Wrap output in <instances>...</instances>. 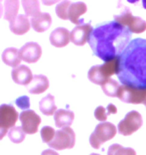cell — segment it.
Masks as SVG:
<instances>
[{
    "instance_id": "obj_1",
    "label": "cell",
    "mask_w": 146,
    "mask_h": 155,
    "mask_svg": "<svg viewBox=\"0 0 146 155\" xmlns=\"http://www.w3.org/2000/svg\"><path fill=\"white\" fill-rule=\"evenodd\" d=\"M132 32L117 21L102 23L93 28L89 38V45L93 55L107 61L117 58L129 45Z\"/></svg>"
},
{
    "instance_id": "obj_2",
    "label": "cell",
    "mask_w": 146,
    "mask_h": 155,
    "mask_svg": "<svg viewBox=\"0 0 146 155\" xmlns=\"http://www.w3.org/2000/svg\"><path fill=\"white\" fill-rule=\"evenodd\" d=\"M117 77L122 85L146 89V39H132L119 55Z\"/></svg>"
},
{
    "instance_id": "obj_3",
    "label": "cell",
    "mask_w": 146,
    "mask_h": 155,
    "mask_svg": "<svg viewBox=\"0 0 146 155\" xmlns=\"http://www.w3.org/2000/svg\"><path fill=\"white\" fill-rule=\"evenodd\" d=\"M118 72H119V57L105 61L100 66H93L88 71V79L95 85L102 86L110 79L111 76L117 75Z\"/></svg>"
},
{
    "instance_id": "obj_4",
    "label": "cell",
    "mask_w": 146,
    "mask_h": 155,
    "mask_svg": "<svg viewBox=\"0 0 146 155\" xmlns=\"http://www.w3.org/2000/svg\"><path fill=\"white\" fill-rule=\"evenodd\" d=\"M116 133L117 129L112 123L102 122L96 126L94 131L90 135V145L95 149H99L102 144L112 139L116 135Z\"/></svg>"
},
{
    "instance_id": "obj_5",
    "label": "cell",
    "mask_w": 146,
    "mask_h": 155,
    "mask_svg": "<svg viewBox=\"0 0 146 155\" xmlns=\"http://www.w3.org/2000/svg\"><path fill=\"white\" fill-rule=\"evenodd\" d=\"M75 145V133L70 127H65L61 130L56 131L54 139L48 146L52 149L56 150H64V149H71Z\"/></svg>"
},
{
    "instance_id": "obj_6",
    "label": "cell",
    "mask_w": 146,
    "mask_h": 155,
    "mask_svg": "<svg viewBox=\"0 0 146 155\" xmlns=\"http://www.w3.org/2000/svg\"><path fill=\"white\" fill-rule=\"evenodd\" d=\"M142 124L143 120L140 113L137 111H130L118 124V132L123 136H130L140 129Z\"/></svg>"
},
{
    "instance_id": "obj_7",
    "label": "cell",
    "mask_w": 146,
    "mask_h": 155,
    "mask_svg": "<svg viewBox=\"0 0 146 155\" xmlns=\"http://www.w3.org/2000/svg\"><path fill=\"white\" fill-rule=\"evenodd\" d=\"M114 20L126 26L131 32L142 33L146 30V21L140 17L133 16L129 9H125L122 13L114 16Z\"/></svg>"
},
{
    "instance_id": "obj_8",
    "label": "cell",
    "mask_w": 146,
    "mask_h": 155,
    "mask_svg": "<svg viewBox=\"0 0 146 155\" xmlns=\"http://www.w3.org/2000/svg\"><path fill=\"white\" fill-rule=\"evenodd\" d=\"M19 116L20 115H18L16 109L12 105H1L0 107V133H1L0 138L2 139L4 137L8 129L13 128Z\"/></svg>"
},
{
    "instance_id": "obj_9",
    "label": "cell",
    "mask_w": 146,
    "mask_h": 155,
    "mask_svg": "<svg viewBox=\"0 0 146 155\" xmlns=\"http://www.w3.org/2000/svg\"><path fill=\"white\" fill-rule=\"evenodd\" d=\"M117 98L124 103L144 104L146 100V89H138L131 86L121 85Z\"/></svg>"
},
{
    "instance_id": "obj_10",
    "label": "cell",
    "mask_w": 146,
    "mask_h": 155,
    "mask_svg": "<svg viewBox=\"0 0 146 155\" xmlns=\"http://www.w3.org/2000/svg\"><path fill=\"white\" fill-rule=\"evenodd\" d=\"M19 119L26 134H35L38 131L39 125L41 124V118L33 110H26L21 112Z\"/></svg>"
},
{
    "instance_id": "obj_11",
    "label": "cell",
    "mask_w": 146,
    "mask_h": 155,
    "mask_svg": "<svg viewBox=\"0 0 146 155\" xmlns=\"http://www.w3.org/2000/svg\"><path fill=\"white\" fill-rule=\"evenodd\" d=\"M21 60L25 63L34 64L39 61L42 54V48L37 42H27L19 49Z\"/></svg>"
},
{
    "instance_id": "obj_12",
    "label": "cell",
    "mask_w": 146,
    "mask_h": 155,
    "mask_svg": "<svg viewBox=\"0 0 146 155\" xmlns=\"http://www.w3.org/2000/svg\"><path fill=\"white\" fill-rule=\"evenodd\" d=\"M92 26L89 23H84L77 25L70 32V39L75 45L82 46L89 40L90 35L92 32Z\"/></svg>"
},
{
    "instance_id": "obj_13",
    "label": "cell",
    "mask_w": 146,
    "mask_h": 155,
    "mask_svg": "<svg viewBox=\"0 0 146 155\" xmlns=\"http://www.w3.org/2000/svg\"><path fill=\"white\" fill-rule=\"evenodd\" d=\"M12 80L17 85L22 86H28L29 84L32 82L33 75L31 70L26 66H19L17 68H14L11 73Z\"/></svg>"
},
{
    "instance_id": "obj_14",
    "label": "cell",
    "mask_w": 146,
    "mask_h": 155,
    "mask_svg": "<svg viewBox=\"0 0 146 155\" xmlns=\"http://www.w3.org/2000/svg\"><path fill=\"white\" fill-rule=\"evenodd\" d=\"M50 43L55 48H64L70 41V32L64 27H58L49 36Z\"/></svg>"
},
{
    "instance_id": "obj_15",
    "label": "cell",
    "mask_w": 146,
    "mask_h": 155,
    "mask_svg": "<svg viewBox=\"0 0 146 155\" xmlns=\"http://www.w3.org/2000/svg\"><path fill=\"white\" fill-rule=\"evenodd\" d=\"M32 28L37 32H44L51 26L52 18L49 13H42L39 12L35 16H33L30 20Z\"/></svg>"
},
{
    "instance_id": "obj_16",
    "label": "cell",
    "mask_w": 146,
    "mask_h": 155,
    "mask_svg": "<svg viewBox=\"0 0 146 155\" xmlns=\"http://www.w3.org/2000/svg\"><path fill=\"white\" fill-rule=\"evenodd\" d=\"M30 24L31 22L29 21L27 15L19 14L12 22H10L9 28L14 35H22L28 32V30L30 29Z\"/></svg>"
},
{
    "instance_id": "obj_17",
    "label": "cell",
    "mask_w": 146,
    "mask_h": 155,
    "mask_svg": "<svg viewBox=\"0 0 146 155\" xmlns=\"http://www.w3.org/2000/svg\"><path fill=\"white\" fill-rule=\"evenodd\" d=\"M48 88H49V81L47 79V77L43 75H35L33 77L32 82L27 86L28 92L33 95L42 94Z\"/></svg>"
},
{
    "instance_id": "obj_18",
    "label": "cell",
    "mask_w": 146,
    "mask_h": 155,
    "mask_svg": "<svg viewBox=\"0 0 146 155\" xmlns=\"http://www.w3.org/2000/svg\"><path fill=\"white\" fill-rule=\"evenodd\" d=\"M86 11H87V6L84 2L80 1L71 3L69 11H68V18L72 23L80 25V23L83 22L82 20H80V16L85 14Z\"/></svg>"
},
{
    "instance_id": "obj_19",
    "label": "cell",
    "mask_w": 146,
    "mask_h": 155,
    "mask_svg": "<svg viewBox=\"0 0 146 155\" xmlns=\"http://www.w3.org/2000/svg\"><path fill=\"white\" fill-rule=\"evenodd\" d=\"M74 121V113L72 111L59 109L54 114V122L55 125L59 128H65L69 127Z\"/></svg>"
},
{
    "instance_id": "obj_20",
    "label": "cell",
    "mask_w": 146,
    "mask_h": 155,
    "mask_svg": "<svg viewBox=\"0 0 146 155\" xmlns=\"http://www.w3.org/2000/svg\"><path fill=\"white\" fill-rule=\"evenodd\" d=\"M2 61L5 64L12 68L19 67L21 63L20 52L15 48H6L2 54Z\"/></svg>"
},
{
    "instance_id": "obj_21",
    "label": "cell",
    "mask_w": 146,
    "mask_h": 155,
    "mask_svg": "<svg viewBox=\"0 0 146 155\" xmlns=\"http://www.w3.org/2000/svg\"><path fill=\"white\" fill-rule=\"evenodd\" d=\"M3 17L4 19L12 22L18 15L19 10V1L18 0H5L3 5Z\"/></svg>"
},
{
    "instance_id": "obj_22",
    "label": "cell",
    "mask_w": 146,
    "mask_h": 155,
    "mask_svg": "<svg viewBox=\"0 0 146 155\" xmlns=\"http://www.w3.org/2000/svg\"><path fill=\"white\" fill-rule=\"evenodd\" d=\"M39 110L46 116L54 115L57 111V107L55 105V99L53 96L48 94L44 98H42L39 102Z\"/></svg>"
},
{
    "instance_id": "obj_23",
    "label": "cell",
    "mask_w": 146,
    "mask_h": 155,
    "mask_svg": "<svg viewBox=\"0 0 146 155\" xmlns=\"http://www.w3.org/2000/svg\"><path fill=\"white\" fill-rule=\"evenodd\" d=\"M116 113H117V109H116L115 105L109 104L107 108H104L102 106H99L96 108L94 111V116L98 121L105 122L110 114H116Z\"/></svg>"
},
{
    "instance_id": "obj_24",
    "label": "cell",
    "mask_w": 146,
    "mask_h": 155,
    "mask_svg": "<svg viewBox=\"0 0 146 155\" xmlns=\"http://www.w3.org/2000/svg\"><path fill=\"white\" fill-rule=\"evenodd\" d=\"M21 3L27 16L33 17L40 12V4L38 0H21Z\"/></svg>"
},
{
    "instance_id": "obj_25",
    "label": "cell",
    "mask_w": 146,
    "mask_h": 155,
    "mask_svg": "<svg viewBox=\"0 0 146 155\" xmlns=\"http://www.w3.org/2000/svg\"><path fill=\"white\" fill-rule=\"evenodd\" d=\"M101 87H102V91H103L104 94L108 96V97H113V98L118 97V91H119V89H120V85L115 80L109 79Z\"/></svg>"
},
{
    "instance_id": "obj_26",
    "label": "cell",
    "mask_w": 146,
    "mask_h": 155,
    "mask_svg": "<svg viewBox=\"0 0 146 155\" xmlns=\"http://www.w3.org/2000/svg\"><path fill=\"white\" fill-rule=\"evenodd\" d=\"M25 134L22 127H13L8 131V138L11 142L16 144H19L24 141L25 139Z\"/></svg>"
},
{
    "instance_id": "obj_27",
    "label": "cell",
    "mask_w": 146,
    "mask_h": 155,
    "mask_svg": "<svg viewBox=\"0 0 146 155\" xmlns=\"http://www.w3.org/2000/svg\"><path fill=\"white\" fill-rule=\"evenodd\" d=\"M107 155H136L133 148H125L119 144H112L108 148Z\"/></svg>"
},
{
    "instance_id": "obj_28",
    "label": "cell",
    "mask_w": 146,
    "mask_h": 155,
    "mask_svg": "<svg viewBox=\"0 0 146 155\" xmlns=\"http://www.w3.org/2000/svg\"><path fill=\"white\" fill-rule=\"evenodd\" d=\"M70 5H71V2L69 0H63L62 2L59 3L56 6V8H55V12H56L57 16L63 20L69 19V18H68V11H69Z\"/></svg>"
},
{
    "instance_id": "obj_29",
    "label": "cell",
    "mask_w": 146,
    "mask_h": 155,
    "mask_svg": "<svg viewBox=\"0 0 146 155\" xmlns=\"http://www.w3.org/2000/svg\"><path fill=\"white\" fill-rule=\"evenodd\" d=\"M40 133H41L42 141L44 142V143H47V144H49L52 140H53L54 137H55V134H56L55 130L50 126L43 127V128L41 129V131H40Z\"/></svg>"
},
{
    "instance_id": "obj_30",
    "label": "cell",
    "mask_w": 146,
    "mask_h": 155,
    "mask_svg": "<svg viewBox=\"0 0 146 155\" xmlns=\"http://www.w3.org/2000/svg\"><path fill=\"white\" fill-rule=\"evenodd\" d=\"M15 104L19 109L26 111L30 108V99L28 96H21V97L17 98L15 100Z\"/></svg>"
},
{
    "instance_id": "obj_31",
    "label": "cell",
    "mask_w": 146,
    "mask_h": 155,
    "mask_svg": "<svg viewBox=\"0 0 146 155\" xmlns=\"http://www.w3.org/2000/svg\"><path fill=\"white\" fill-rule=\"evenodd\" d=\"M42 1V3L44 5H53V4H55V3H57V2H59V1H61V0H41ZM63 1V0H62Z\"/></svg>"
},
{
    "instance_id": "obj_32",
    "label": "cell",
    "mask_w": 146,
    "mask_h": 155,
    "mask_svg": "<svg viewBox=\"0 0 146 155\" xmlns=\"http://www.w3.org/2000/svg\"><path fill=\"white\" fill-rule=\"evenodd\" d=\"M41 155H59L55 150H52V149H47V150H44L43 152L41 153Z\"/></svg>"
},
{
    "instance_id": "obj_33",
    "label": "cell",
    "mask_w": 146,
    "mask_h": 155,
    "mask_svg": "<svg viewBox=\"0 0 146 155\" xmlns=\"http://www.w3.org/2000/svg\"><path fill=\"white\" fill-rule=\"evenodd\" d=\"M129 3H132V4H135V3H137L139 0H127ZM142 6H143V8L146 9V0H142Z\"/></svg>"
},
{
    "instance_id": "obj_34",
    "label": "cell",
    "mask_w": 146,
    "mask_h": 155,
    "mask_svg": "<svg viewBox=\"0 0 146 155\" xmlns=\"http://www.w3.org/2000/svg\"><path fill=\"white\" fill-rule=\"evenodd\" d=\"M90 155H100V154H96V153H91Z\"/></svg>"
},
{
    "instance_id": "obj_35",
    "label": "cell",
    "mask_w": 146,
    "mask_h": 155,
    "mask_svg": "<svg viewBox=\"0 0 146 155\" xmlns=\"http://www.w3.org/2000/svg\"><path fill=\"white\" fill-rule=\"evenodd\" d=\"M144 105H145V107H146V100H145V102H144Z\"/></svg>"
}]
</instances>
